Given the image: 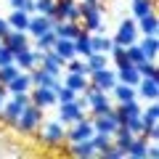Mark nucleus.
Segmentation results:
<instances>
[{
	"label": "nucleus",
	"instance_id": "7",
	"mask_svg": "<svg viewBox=\"0 0 159 159\" xmlns=\"http://www.w3.org/2000/svg\"><path fill=\"white\" fill-rule=\"evenodd\" d=\"M88 82H90V88H96V90H103L109 93L114 85H117V74H114V69H98V72H90L88 74Z\"/></svg>",
	"mask_w": 159,
	"mask_h": 159
},
{
	"label": "nucleus",
	"instance_id": "15",
	"mask_svg": "<svg viewBox=\"0 0 159 159\" xmlns=\"http://www.w3.org/2000/svg\"><path fill=\"white\" fill-rule=\"evenodd\" d=\"M135 93L143 98V101H159V80L141 77V82L135 85Z\"/></svg>",
	"mask_w": 159,
	"mask_h": 159
},
{
	"label": "nucleus",
	"instance_id": "28",
	"mask_svg": "<svg viewBox=\"0 0 159 159\" xmlns=\"http://www.w3.org/2000/svg\"><path fill=\"white\" fill-rule=\"evenodd\" d=\"M109 93L114 96V101H117V103H125V101H133V98H138L135 88H133V85H125V82H117V85H114Z\"/></svg>",
	"mask_w": 159,
	"mask_h": 159
},
{
	"label": "nucleus",
	"instance_id": "17",
	"mask_svg": "<svg viewBox=\"0 0 159 159\" xmlns=\"http://www.w3.org/2000/svg\"><path fill=\"white\" fill-rule=\"evenodd\" d=\"M93 127H96V133H109V135H111V133L119 127V119L114 117V111L98 114V117H93Z\"/></svg>",
	"mask_w": 159,
	"mask_h": 159
},
{
	"label": "nucleus",
	"instance_id": "18",
	"mask_svg": "<svg viewBox=\"0 0 159 159\" xmlns=\"http://www.w3.org/2000/svg\"><path fill=\"white\" fill-rule=\"evenodd\" d=\"M138 48L143 51V56L148 61H157L159 56V37L157 34H143V40H138Z\"/></svg>",
	"mask_w": 159,
	"mask_h": 159
},
{
	"label": "nucleus",
	"instance_id": "6",
	"mask_svg": "<svg viewBox=\"0 0 159 159\" xmlns=\"http://www.w3.org/2000/svg\"><path fill=\"white\" fill-rule=\"evenodd\" d=\"M40 141L48 143V146H61L64 141H66V125H61V122H45L43 125V133H40Z\"/></svg>",
	"mask_w": 159,
	"mask_h": 159
},
{
	"label": "nucleus",
	"instance_id": "39",
	"mask_svg": "<svg viewBox=\"0 0 159 159\" xmlns=\"http://www.w3.org/2000/svg\"><path fill=\"white\" fill-rule=\"evenodd\" d=\"M19 72H21V69H19L16 64H6V66H0V85H8Z\"/></svg>",
	"mask_w": 159,
	"mask_h": 159
},
{
	"label": "nucleus",
	"instance_id": "47",
	"mask_svg": "<svg viewBox=\"0 0 159 159\" xmlns=\"http://www.w3.org/2000/svg\"><path fill=\"white\" fill-rule=\"evenodd\" d=\"M6 96H8V88L0 85V109H3V103H6Z\"/></svg>",
	"mask_w": 159,
	"mask_h": 159
},
{
	"label": "nucleus",
	"instance_id": "29",
	"mask_svg": "<svg viewBox=\"0 0 159 159\" xmlns=\"http://www.w3.org/2000/svg\"><path fill=\"white\" fill-rule=\"evenodd\" d=\"M53 51H56L58 56L64 58V61H69V58L77 56V53H74V40H69V37H56V43H53Z\"/></svg>",
	"mask_w": 159,
	"mask_h": 159
},
{
	"label": "nucleus",
	"instance_id": "3",
	"mask_svg": "<svg viewBox=\"0 0 159 159\" xmlns=\"http://www.w3.org/2000/svg\"><path fill=\"white\" fill-rule=\"evenodd\" d=\"M40 125H43V109L34 106V103H27L24 111L19 114V119H16L13 127H16L19 133H34Z\"/></svg>",
	"mask_w": 159,
	"mask_h": 159
},
{
	"label": "nucleus",
	"instance_id": "26",
	"mask_svg": "<svg viewBox=\"0 0 159 159\" xmlns=\"http://www.w3.org/2000/svg\"><path fill=\"white\" fill-rule=\"evenodd\" d=\"M141 122L143 127H157L159 125V103L157 101H148V106H141Z\"/></svg>",
	"mask_w": 159,
	"mask_h": 159
},
{
	"label": "nucleus",
	"instance_id": "44",
	"mask_svg": "<svg viewBox=\"0 0 159 159\" xmlns=\"http://www.w3.org/2000/svg\"><path fill=\"white\" fill-rule=\"evenodd\" d=\"M125 127L133 133V135H141V130H143V122H141V117H133V119H127V122H125Z\"/></svg>",
	"mask_w": 159,
	"mask_h": 159
},
{
	"label": "nucleus",
	"instance_id": "13",
	"mask_svg": "<svg viewBox=\"0 0 159 159\" xmlns=\"http://www.w3.org/2000/svg\"><path fill=\"white\" fill-rule=\"evenodd\" d=\"M29 77H32V88H53V90H56L58 82H61L56 74H51L48 69H43V66L29 69Z\"/></svg>",
	"mask_w": 159,
	"mask_h": 159
},
{
	"label": "nucleus",
	"instance_id": "19",
	"mask_svg": "<svg viewBox=\"0 0 159 159\" xmlns=\"http://www.w3.org/2000/svg\"><path fill=\"white\" fill-rule=\"evenodd\" d=\"M135 24H138V34H157V32H159L157 11H151V13H146V16L135 19Z\"/></svg>",
	"mask_w": 159,
	"mask_h": 159
},
{
	"label": "nucleus",
	"instance_id": "48",
	"mask_svg": "<svg viewBox=\"0 0 159 159\" xmlns=\"http://www.w3.org/2000/svg\"><path fill=\"white\" fill-rule=\"evenodd\" d=\"M8 29H11V27H8V19H0V37H3Z\"/></svg>",
	"mask_w": 159,
	"mask_h": 159
},
{
	"label": "nucleus",
	"instance_id": "36",
	"mask_svg": "<svg viewBox=\"0 0 159 159\" xmlns=\"http://www.w3.org/2000/svg\"><path fill=\"white\" fill-rule=\"evenodd\" d=\"M90 143H93V148H96V154H101L106 146H111V135H109V133H93Z\"/></svg>",
	"mask_w": 159,
	"mask_h": 159
},
{
	"label": "nucleus",
	"instance_id": "46",
	"mask_svg": "<svg viewBox=\"0 0 159 159\" xmlns=\"http://www.w3.org/2000/svg\"><path fill=\"white\" fill-rule=\"evenodd\" d=\"M11 98H13V101H19L21 106H27V103H29V93H11Z\"/></svg>",
	"mask_w": 159,
	"mask_h": 159
},
{
	"label": "nucleus",
	"instance_id": "16",
	"mask_svg": "<svg viewBox=\"0 0 159 159\" xmlns=\"http://www.w3.org/2000/svg\"><path fill=\"white\" fill-rule=\"evenodd\" d=\"M40 66H43V69H48L51 74H56V77H58V74H61V69H64V58H61V56H58V53L51 48V51H43Z\"/></svg>",
	"mask_w": 159,
	"mask_h": 159
},
{
	"label": "nucleus",
	"instance_id": "41",
	"mask_svg": "<svg viewBox=\"0 0 159 159\" xmlns=\"http://www.w3.org/2000/svg\"><path fill=\"white\" fill-rule=\"evenodd\" d=\"M80 93H74L72 88H66L64 82H58V88H56V98H58V103H64V101H74Z\"/></svg>",
	"mask_w": 159,
	"mask_h": 159
},
{
	"label": "nucleus",
	"instance_id": "24",
	"mask_svg": "<svg viewBox=\"0 0 159 159\" xmlns=\"http://www.w3.org/2000/svg\"><path fill=\"white\" fill-rule=\"evenodd\" d=\"M66 151L72 154V157H77V159H90V157H96V148H93L90 141H74V143H69Z\"/></svg>",
	"mask_w": 159,
	"mask_h": 159
},
{
	"label": "nucleus",
	"instance_id": "8",
	"mask_svg": "<svg viewBox=\"0 0 159 159\" xmlns=\"http://www.w3.org/2000/svg\"><path fill=\"white\" fill-rule=\"evenodd\" d=\"M111 40L117 43V45H133V43H138V24H135V19H125V21H119L117 34H114Z\"/></svg>",
	"mask_w": 159,
	"mask_h": 159
},
{
	"label": "nucleus",
	"instance_id": "30",
	"mask_svg": "<svg viewBox=\"0 0 159 159\" xmlns=\"http://www.w3.org/2000/svg\"><path fill=\"white\" fill-rule=\"evenodd\" d=\"M111 45H114L111 37H103V34H98V32H90V48H93L96 53H106V56H109Z\"/></svg>",
	"mask_w": 159,
	"mask_h": 159
},
{
	"label": "nucleus",
	"instance_id": "25",
	"mask_svg": "<svg viewBox=\"0 0 159 159\" xmlns=\"http://www.w3.org/2000/svg\"><path fill=\"white\" fill-rule=\"evenodd\" d=\"M74 53H77L80 58H88L93 53V48H90V32H88V29H80V34L74 37Z\"/></svg>",
	"mask_w": 159,
	"mask_h": 159
},
{
	"label": "nucleus",
	"instance_id": "4",
	"mask_svg": "<svg viewBox=\"0 0 159 159\" xmlns=\"http://www.w3.org/2000/svg\"><path fill=\"white\" fill-rule=\"evenodd\" d=\"M85 96V101H88V109L93 111V117H98V114H109L111 111V98H109V93H103V90H96V88H90L88 85V90L82 93Z\"/></svg>",
	"mask_w": 159,
	"mask_h": 159
},
{
	"label": "nucleus",
	"instance_id": "12",
	"mask_svg": "<svg viewBox=\"0 0 159 159\" xmlns=\"http://www.w3.org/2000/svg\"><path fill=\"white\" fill-rule=\"evenodd\" d=\"M56 21H80V3L77 0H56Z\"/></svg>",
	"mask_w": 159,
	"mask_h": 159
},
{
	"label": "nucleus",
	"instance_id": "32",
	"mask_svg": "<svg viewBox=\"0 0 159 159\" xmlns=\"http://www.w3.org/2000/svg\"><path fill=\"white\" fill-rule=\"evenodd\" d=\"M56 37H58V34L53 32V29H48V32L37 34V37H32V40H34V48H37V51H51L53 43H56Z\"/></svg>",
	"mask_w": 159,
	"mask_h": 159
},
{
	"label": "nucleus",
	"instance_id": "21",
	"mask_svg": "<svg viewBox=\"0 0 159 159\" xmlns=\"http://www.w3.org/2000/svg\"><path fill=\"white\" fill-rule=\"evenodd\" d=\"M6 88H8V93H29L32 90V77H29V72H19Z\"/></svg>",
	"mask_w": 159,
	"mask_h": 159
},
{
	"label": "nucleus",
	"instance_id": "34",
	"mask_svg": "<svg viewBox=\"0 0 159 159\" xmlns=\"http://www.w3.org/2000/svg\"><path fill=\"white\" fill-rule=\"evenodd\" d=\"M109 58H111V61H114V66H127V64H130V61H127V51H125V45H117V43H114V45H111V51H109Z\"/></svg>",
	"mask_w": 159,
	"mask_h": 159
},
{
	"label": "nucleus",
	"instance_id": "43",
	"mask_svg": "<svg viewBox=\"0 0 159 159\" xmlns=\"http://www.w3.org/2000/svg\"><path fill=\"white\" fill-rule=\"evenodd\" d=\"M98 157H103V159H125V151H122V148H117V146L111 143V146H106Z\"/></svg>",
	"mask_w": 159,
	"mask_h": 159
},
{
	"label": "nucleus",
	"instance_id": "27",
	"mask_svg": "<svg viewBox=\"0 0 159 159\" xmlns=\"http://www.w3.org/2000/svg\"><path fill=\"white\" fill-rule=\"evenodd\" d=\"M64 85L72 88L74 93H85L88 90V74H77V72H66V77H64Z\"/></svg>",
	"mask_w": 159,
	"mask_h": 159
},
{
	"label": "nucleus",
	"instance_id": "35",
	"mask_svg": "<svg viewBox=\"0 0 159 159\" xmlns=\"http://www.w3.org/2000/svg\"><path fill=\"white\" fill-rule=\"evenodd\" d=\"M151 11H157L154 0H133V19H141L146 13H151Z\"/></svg>",
	"mask_w": 159,
	"mask_h": 159
},
{
	"label": "nucleus",
	"instance_id": "5",
	"mask_svg": "<svg viewBox=\"0 0 159 159\" xmlns=\"http://www.w3.org/2000/svg\"><path fill=\"white\" fill-rule=\"evenodd\" d=\"M93 133H96V127H93V119H77V122H72V125L66 127V141L74 143V141H90Z\"/></svg>",
	"mask_w": 159,
	"mask_h": 159
},
{
	"label": "nucleus",
	"instance_id": "9",
	"mask_svg": "<svg viewBox=\"0 0 159 159\" xmlns=\"http://www.w3.org/2000/svg\"><path fill=\"white\" fill-rule=\"evenodd\" d=\"M29 103L40 106L43 111L51 106H58V98H56V90L53 88H32L29 90Z\"/></svg>",
	"mask_w": 159,
	"mask_h": 159
},
{
	"label": "nucleus",
	"instance_id": "11",
	"mask_svg": "<svg viewBox=\"0 0 159 159\" xmlns=\"http://www.w3.org/2000/svg\"><path fill=\"white\" fill-rule=\"evenodd\" d=\"M0 43H3L6 48H11L13 53L24 51V48H32V43H29V34L21 32V29H8V32L0 37Z\"/></svg>",
	"mask_w": 159,
	"mask_h": 159
},
{
	"label": "nucleus",
	"instance_id": "14",
	"mask_svg": "<svg viewBox=\"0 0 159 159\" xmlns=\"http://www.w3.org/2000/svg\"><path fill=\"white\" fill-rule=\"evenodd\" d=\"M53 21H56V19L43 16V13H29L27 34H29V37H37V34H43V32H48V29H53Z\"/></svg>",
	"mask_w": 159,
	"mask_h": 159
},
{
	"label": "nucleus",
	"instance_id": "20",
	"mask_svg": "<svg viewBox=\"0 0 159 159\" xmlns=\"http://www.w3.org/2000/svg\"><path fill=\"white\" fill-rule=\"evenodd\" d=\"M114 74H117V82H125V85H133V88L141 82V72H138V66H133V64L119 66Z\"/></svg>",
	"mask_w": 159,
	"mask_h": 159
},
{
	"label": "nucleus",
	"instance_id": "23",
	"mask_svg": "<svg viewBox=\"0 0 159 159\" xmlns=\"http://www.w3.org/2000/svg\"><path fill=\"white\" fill-rule=\"evenodd\" d=\"M21 111H24V106L11 98V101H6V103H3V109H0V119H6L8 125H16V119H19V114H21Z\"/></svg>",
	"mask_w": 159,
	"mask_h": 159
},
{
	"label": "nucleus",
	"instance_id": "38",
	"mask_svg": "<svg viewBox=\"0 0 159 159\" xmlns=\"http://www.w3.org/2000/svg\"><path fill=\"white\" fill-rule=\"evenodd\" d=\"M125 51H127V61H130L133 66H138L141 61H148V58L143 56V51L138 48V43H133V45H125Z\"/></svg>",
	"mask_w": 159,
	"mask_h": 159
},
{
	"label": "nucleus",
	"instance_id": "42",
	"mask_svg": "<svg viewBox=\"0 0 159 159\" xmlns=\"http://www.w3.org/2000/svg\"><path fill=\"white\" fill-rule=\"evenodd\" d=\"M13 11H27V13H34V0H8Z\"/></svg>",
	"mask_w": 159,
	"mask_h": 159
},
{
	"label": "nucleus",
	"instance_id": "40",
	"mask_svg": "<svg viewBox=\"0 0 159 159\" xmlns=\"http://www.w3.org/2000/svg\"><path fill=\"white\" fill-rule=\"evenodd\" d=\"M138 72H141V77H148V80H159V72H157V61H141V64H138Z\"/></svg>",
	"mask_w": 159,
	"mask_h": 159
},
{
	"label": "nucleus",
	"instance_id": "2",
	"mask_svg": "<svg viewBox=\"0 0 159 159\" xmlns=\"http://www.w3.org/2000/svg\"><path fill=\"white\" fill-rule=\"evenodd\" d=\"M85 109H88V101H85V96L80 93L74 101H64V103H58V122L69 127L72 122H77V119L85 117Z\"/></svg>",
	"mask_w": 159,
	"mask_h": 159
},
{
	"label": "nucleus",
	"instance_id": "31",
	"mask_svg": "<svg viewBox=\"0 0 159 159\" xmlns=\"http://www.w3.org/2000/svg\"><path fill=\"white\" fill-rule=\"evenodd\" d=\"M106 61H109V56H106V53H96V51H93L90 56L85 58L88 74H90V72H98V69H106Z\"/></svg>",
	"mask_w": 159,
	"mask_h": 159
},
{
	"label": "nucleus",
	"instance_id": "37",
	"mask_svg": "<svg viewBox=\"0 0 159 159\" xmlns=\"http://www.w3.org/2000/svg\"><path fill=\"white\" fill-rule=\"evenodd\" d=\"M34 13H43V16H51L56 13V0H34Z\"/></svg>",
	"mask_w": 159,
	"mask_h": 159
},
{
	"label": "nucleus",
	"instance_id": "10",
	"mask_svg": "<svg viewBox=\"0 0 159 159\" xmlns=\"http://www.w3.org/2000/svg\"><path fill=\"white\" fill-rule=\"evenodd\" d=\"M40 58H43V51H37V48H24V51L13 53V64L21 72H29V69L40 66Z\"/></svg>",
	"mask_w": 159,
	"mask_h": 159
},
{
	"label": "nucleus",
	"instance_id": "1",
	"mask_svg": "<svg viewBox=\"0 0 159 159\" xmlns=\"http://www.w3.org/2000/svg\"><path fill=\"white\" fill-rule=\"evenodd\" d=\"M80 24L88 32H101L103 29V8L101 3H80Z\"/></svg>",
	"mask_w": 159,
	"mask_h": 159
},
{
	"label": "nucleus",
	"instance_id": "45",
	"mask_svg": "<svg viewBox=\"0 0 159 159\" xmlns=\"http://www.w3.org/2000/svg\"><path fill=\"white\" fill-rule=\"evenodd\" d=\"M6 64H13V51L0 43V66H6Z\"/></svg>",
	"mask_w": 159,
	"mask_h": 159
},
{
	"label": "nucleus",
	"instance_id": "22",
	"mask_svg": "<svg viewBox=\"0 0 159 159\" xmlns=\"http://www.w3.org/2000/svg\"><path fill=\"white\" fill-rule=\"evenodd\" d=\"M80 29H82V24H80V21H53V32H56L58 37L74 40L80 34Z\"/></svg>",
	"mask_w": 159,
	"mask_h": 159
},
{
	"label": "nucleus",
	"instance_id": "33",
	"mask_svg": "<svg viewBox=\"0 0 159 159\" xmlns=\"http://www.w3.org/2000/svg\"><path fill=\"white\" fill-rule=\"evenodd\" d=\"M27 24H29V13L27 11H11V16H8V27L11 29L27 32Z\"/></svg>",
	"mask_w": 159,
	"mask_h": 159
},
{
	"label": "nucleus",
	"instance_id": "49",
	"mask_svg": "<svg viewBox=\"0 0 159 159\" xmlns=\"http://www.w3.org/2000/svg\"><path fill=\"white\" fill-rule=\"evenodd\" d=\"M82 3H101V0H82Z\"/></svg>",
	"mask_w": 159,
	"mask_h": 159
}]
</instances>
